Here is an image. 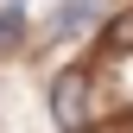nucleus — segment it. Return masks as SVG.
<instances>
[{
    "label": "nucleus",
    "mask_w": 133,
    "mask_h": 133,
    "mask_svg": "<svg viewBox=\"0 0 133 133\" xmlns=\"http://www.w3.org/2000/svg\"><path fill=\"white\" fill-rule=\"evenodd\" d=\"M51 114H57V127H82L89 121V76L82 70H63L51 82Z\"/></svg>",
    "instance_id": "nucleus-1"
},
{
    "label": "nucleus",
    "mask_w": 133,
    "mask_h": 133,
    "mask_svg": "<svg viewBox=\"0 0 133 133\" xmlns=\"http://www.w3.org/2000/svg\"><path fill=\"white\" fill-rule=\"evenodd\" d=\"M82 25H95V0H63V6H57V19H51L57 38H70V32H82Z\"/></svg>",
    "instance_id": "nucleus-2"
},
{
    "label": "nucleus",
    "mask_w": 133,
    "mask_h": 133,
    "mask_svg": "<svg viewBox=\"0 0 133 133\" xmlns=\"http://www.w3.org/2000/svg\"><path fill=\"white\" fill-rule=\"evenodd\" d=\"M19 38H25V19H19V6H0V51H19Z\"/></svg>",
    "instance_id": "nucleus-3"
},
{
    "label": "nucleus",
    "mask_w": 133,
    "mask_h": 133,
    "mask_svg": "<svg viewBox=\"0 0 133 133\" xmlns=\"http://www.w3.org/2000/svg\"><path fill=\"white\" fill-rule=\"evenodd\" d=\"M108 51H133V13H121L108 25Z\"/></svg>",
    "instance_id": "nucleus-4"
},
{
    "label": "nucleus",
    "mask_w": 133,
    "mask_h": 133,
    "mask_svg": "<svg viewBox=\"0 0 133 133\" xmlns=\"http://www.w3.org/2000/svg\"><path fill=\"white\" fill-rule=\"evenodd\" d=\"M13 6H19V0H13Z\"/></svg>",
    "instance_id": "nucleus-5"
}]
</instances>
